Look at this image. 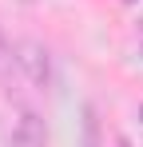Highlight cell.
Returning <instances> with one entry per match:
<instances>
[{"label": "cell", "mask_w": 143, "mask_h": 147, "mask_svg": "<svg viewBox=\"0 0 143 147\" xmlns=\"http://www.w3.org/2000/svg\"><path fill=\"white\" fill-rule=\"evenodd\" d=\"M139 119H143V103H139Z\"/></svg>", "instance_id": "277c9868"}, {"label": "cell", "mask_w": 143, "mask_h": 147, "mask_svg": "<svg viewBox=\"0 0 143 147\" xmlns=\"http://www.w3.org/2000/svg\"><path fill=\"white\" fill-rule=\"evenodd\" d=\"M16 64L28 72V80H32L36 88H48L52 72H48V52H44V44H36V40H24L20 48H16Z\"/></svg>", "instance_id": "6da1fadb"}, {"label": "cell", "mask_w": 143, "mask_h": 147, "mask_svg": "<svg viewBox=\"0 0 143 147\" xmlns=\"http://www.w3.org/2000/svg\"><path fill=\"white\" fill-rule=\"evenodd\" d=\"M12 60H16V56H12V48H8V40H4V32H0V80H4L8 72H12Z\"/></svg>", "instance_id": "3957f363"}, {"label": "cell", "mask_w": 143, "mask_h": 147, "mask_svg": "<svg viewBox=\"0 0 143 147\" xmlns=\"http://www.w3.org/2000/svg\"><path fill=\"white\" fill-rule=\"evenodd\" d=\"M12 147H44L48 143V131H44V119L36 115V111H24L20 119H16V127H12V139H8Z\"/></svg>", "instance_id": "7a4b0ae2"}]
</instances>
